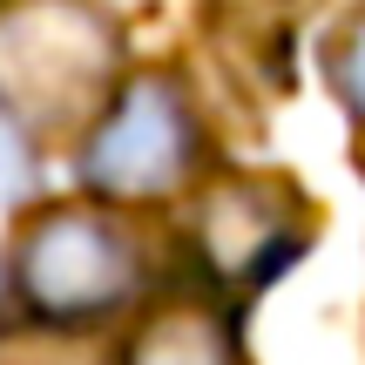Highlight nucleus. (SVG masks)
Returning a JSON list of instances; mask_svg holds the SVG:
<instances>
[{
    "instance_id": "nucleus-4",
    "label": "nucleus",
    "mask_w": 365,
    "mask_h": 365,
    "mask_svg": "<svg viewBox=\"0 0 365 365\" xmlns=\"http://www.w3.org/2000/svg\"><path fill=\"white\" fill-rule=\"evenodd\" d=\"M318 210L312 196L277 170H223L196 182L190 223H182V257L203 291L244 312L257 291H271L291 264L312 250Z\"/></svg>"
},
{
    "instance_id": "nucleus-6",
    "label": "nucleus",
    "mask_w": 365,
    "mask_h": 365,
    "mask_svg": "<svg viewBox=\"0 0 365 365\" xmlns=\"http://www.w3.org/2000/svg\"><path fill=\"white\" fill-rule=\"evenodd\" d=\"M325 81H331V95L345 102V115L365 129V7H352L325 34Z\"/></svg>"
},
{
    "instance_id": "nucleus-1",
    "label": "nucleus",
    "mask_w": 365,
    "mask_h": 365,
    "mask_svg": "<svg viewBox=\"0 0 365 365\" xmlns=\"http://www.w3.org/2000/svg\"><path fill=\"white\" fill-rule=\"evenodd\" d=\"M7 284L41 331H68V339H102L129 325L163 291L129 210H108L95 196L48 203L27 217L7 257Z\"/></svg>"
},
{
    "instance_id": "nucleus-7",
    "label": "nucleus",
    "mask_w": 365,
    "mask_h": 365,
    "mask_svg": "<svg viewBox=\"0 0 365 365\" xmlns=\"http://www.w3.org/2000/svg\"><path fill=\"white\" fill-rule=\"evenodd\" d=\"M27 190H34V143H27V129L0 108V203H21Z\"/></svg>"
},
{
    "instance_id": "nucleus-2",
    "label": "nucleus",
    "mask_w": 365,
    "mask_h": 365,
    "mask_svg": "<svg viewBox=\"0 0 365 365\" xmlns=\"http://www.w3.org/2000/svg\"><path fill=\"white\" fill-rule=\"evenodd\" d=\"M122 75V34L102 0H0V108L21 129L88 135Z\"/></svg>"
},
{
    "instance_id": "nucleus-5",
    "label": "nucleus",
    "mask_w": 365,
    "mask_h": 365,
    "mask_svg": "<svg viewBox=\"0 0 365 365\" xmlns=\"http://www.w3.org/2000/svg\"><path fill=\"white\" fill-rule=\"evenodd\" d=\"M108 365H250V352L237 331V304H223L196 277H176L122 325Z\"/></svg>"
},
{
    "instance_id": "nucleus-3",
    "label": "nucleus",
    "mask_w": 365,
    "mask_h": 365,
    "mask_svg": "<svg viewBox=\"0 0 365 365\" xmlns=\"http://www.w3.org/2000/svg\"><path fill=\"white\" fill-rule=\"evenodd\" d=\"M210 129L190 81L170 68H135L81 135V190L108 210H149L190 196L210 170Z\"/></svg>"
}]
</instances>
